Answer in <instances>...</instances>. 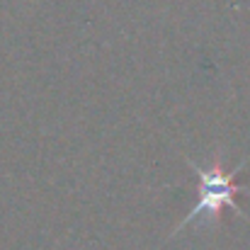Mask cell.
Listing matches in <instances>:
<instances>
[{"mask_svg":"<svg viewBox=\"0 0 250 250\" xmlns=\"http://www.w3.org/2000/svg\"><path fill=\"white\" fill-rule=\"evenodd\" d=\"M189 167H192V170L197 172V177H199V202H197V207L189 211V216L180 224V229H185V226L192 224V221H199V214H204V216H216V214H221L224 207H231V209H236L241 216H246L243 209L238 207L236 197H238L241 192H248V187L233 182V180L238 177V170L243 167V163L236 167L233 172H224V170H221V163H214L211 170H204V167L197 166L194 161H189Z\"/></svg>","mask_w":250,"mask_h":250,"instance_id":"obj_1","label":"cell"}]
</instances>
